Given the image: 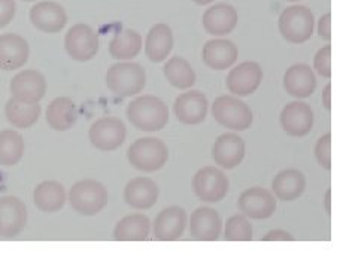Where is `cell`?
<instances>
[{
  "label": "cell",
  "instance_id": "6da1fadb",
  "mask_svg": "<svg viewBox=\"0 0 358 268\" xmlns=\"http://www.w3.org/2000/svg\"><path fill=\"white\" fill-rule=\"evenodd\" d=\"M127 118L141 131H160L169 122V109L159 97L141 96L129 103Z\"/></svg>",
  "mask_w": 358,
  "mask_h": 268
},
{
  "label": "cell",
  "instance_id": "7a4b0ae2",
  "mask_svg": "<svg viewBox=\"0 0 358 268\" xmlns=\"http://www.w3.org/2000/svg\"><path fill=\"white\" fill-rule=\"evenodd\" d=\"M127 160L136 170L154 173L166 165L169 160V149L162 139L142 137L130 144Z\"/></svg>",
  "mask_w": 358,
  "mask_h": 268
},
{
  "label": "cell",
  "instance_id": "3957f363",
  "mask_svg": "<svg viewBox=\"0 0 358 268\" xmlns=\"http://www.w3.org/2000/svg\"><path fill=\"white\" fill-rule=\"evenodd\" d=\"M106 87L120 97H131L143 91L147 85V73L138 63H117L112 64L105 76Z\"/></svg>",
  "mask_w": 358,
  "mask_h": 268
},
{
  "label": "cell",
  "instance_id": "277c9868",
  "mask_svg": "<svg viewBox=\"0 0 358 268\" xmlns=\"http://www.w3.org/2000/svg\"><path fill=\"white\" fill-rule=\"evenodd\" d=\"M106 188L94 181V179H84L76 182L69 193L71 207L84 216H96L108 204Z\"/></svg>",
  "mask_w": 358,
  "mask_h": 268
},
{
  "label": "cell",
  "instance_id": "5b68a950",
  "mask_svg": "<svg viewBox=\"0 0 358 268\" xmlns=\"http://www.w3.org/2000/svg\"><path fill=\"white\" fill-rule=\"evenodd\" d=\"M278 24L279 31L287 42L300 45L312 38L313 29H315V17L308 6L294 5L282 10Z\"/></svg>",
  "mask_w": 358,
  "mask_h": 268
},
{
  "label": "cell",
  "instance_id": "8992f818",
  "mask_svg": "<svg viewBox=\"0 0 358 268\" xmlns=\"http://www.w3.org/2000/svg\"><path fill=\"white\" fill-rule=\"evenodd\" d=\"M212 117L224 128L245 131L252 124L251 107L234 96H220L212 103Z\"/></svg>",
  "mask_w": 358,
  "mask_h": 268
},
{
  "label": "cell",
  "instance_id": "52a82bcc",
  "mask_svg": "<svg viewBox=\"0 0 358 268\" xmlns=\"http://www.w3.org/2000/svg\"><path fill=\"white\" fill-rule=\"evenodd\" d=\"M127 130L124 122L114 117H105L94 121L88 130V139L99 151L112 152L126 142Z\"/></svg>",
  "mask_w": 358,
  "mask_h": 268
},
{
  "label": "cell",
  "instance_id": "ba28073f",
  "mask_svg": "<svg viewBox=\"0 0 358 268\" xmlns=\"http://www.w3.org/2000/svg\"><path fill=\"white\" fill-rule=\"evenodd\" d=\"M99 36L88 24H75L64 36V48L75 61H90L99 52Z\"/></svg>",
  "mask_w": 358,
  "mask_h": 268
},
{
  "label": "cell",
  "instance_id": "9c48e42d",
  "mask_svg": "<svg viewBox=\"0 0 358 268\" xmlns=\"http://www.w3.org/2000/svg\"><path fill=\"white\" fill-rule=\"evenodd\" d=\"M229 179L217 167H203L193 179V191L200 201L218 203L229 193Z\"/></svg>",
  "mask_w": 358,
  "mask_h": 268
},
{
  "label": "cell",
  "instance_id": "30bf717a",
  "mask_svg": "<svg viewBox=\"0 0 358 268\" xmlns=\"http://www.w3.org/2000/svg\"><path fill=\"white\" fill-rule=\"evenodd\" d=\"M263 81V69L255 61H243L227 75V89L238 97L254 94Z\"/></svg>",
  "mask_w": 358,
  "mask_h": 268
},
{
  "label": "cell",
  "instance_id": "8fae6325",
  "mask_svg": "<svg viewBox=\"0 0 358 268\" xmlns=\"http://www.w3.org/2000/svg\"><path fill=\"white\" fill-rule=\"evenodd\" d=\"M27 225V207L18 197L0 198V237L14 239Z\"/></svg>",
  "mask_w": 358,
  "mask_h": 268
},
{
  "label": "cell",
  "instance_id": "7c38bea8",
  "mask_svg": "<svg viewBox=\"0 0 358 268\" xmlns=\"http://www.w3.org/2000/svg\"><path fill=\"white\" fill-rule=\"evenodd\" d=\"M238 207L242 211V215L251 219H267L271 218L276 210V200L275 197L264 188L254 186L239 195Z\"/></svg>",
  "mask_w": 358,
  "mask_h": 268
},
{
  "label": "cell",
  "instance_id": "4fadbf2b",
  "mask_svg": "<svg viewBox=\"0 0 358 268\" xmlns=\"http://www.w3.org/2000/svg\"><path fill=\"white\" fill-rule=\"evenodd\" d=\"M187 211L179 206H171L163 209L157 215L152 231L154 237L160 241H175L182 237L187 227Z\"/></svg>",
  "mask_w": 358,
  "mask_h": 268
},
{
  "label": "cell",
  "instance_id": "5bb4252c",
  "mask_svg": "<svg viewBox=\"0 0 358 268\" xmlns=\"http://www.w3.org/2000/svg\"><path fill=\"white\" fill-rule=\"evenodd\" d=\"M9 89L14 98L29 103H39L47 93V81L41 72L27 69L13 77Z\"/></svg>",
  "mask_w": 358,
  "mask_h": 268
},
{
  "label": "cell",
  "instance_id": "9a60e30c",
  "mask_svg": "<svg viewBox=\"0 0 358 268\" xmlns=\"http://www.w3.org/2000/svg\"><path fill=\"white\" fill-rule=\"evenodd\" d=\"M282 130L291 137H305L313 127V110L305 102H291L279 115Z\"/></svg>",
  "mask_w": 358,
  "mask_h": 268
},
{
  "label": "cell",
  "instance_id": "2e32d148",
  "mask_svg": "<svg viewBox=\"0 0 358 268\" xmlns=\"http://www.w3.org/2000/svg\"><path fill=\"white\" fill-rule=\"evenodd\" d=\"M208 98L200 91H188L178 96L173 103L175 117L185 126L201 124L208 117Z\"/></svg>",
  "mask_w": 358,
  "mask_h": 268
},
{
  "label": "cell",
  "instance_id": "e0dca14e",
  "mask_svg": "<svg viewBox=\"0 0 358 268\" xmlns=\"http://www.w3.org/2000/svg\"><path fill=\"white\" fill-rule=\"evenodd\" d=\"M245 158V142L234 133H224L212 144V160L226 170H233Z\"/></svg>",
  "mask_w": 358,
  "mask_h": 268
},
{
  "label": "cell",
  "instance_id": "ac0fdd59",
  "mask_svg": "<svg viewBox=\"0 0 358 268\" xmlns=\"http://www.w3.org/2000/svg\"><path fill=\"white\" fill-rule=\"evenodd\" d=\"M239 14L234 6L229 3H217L206 9L201 17V24L206 33L212 36H226L238 26Z\"/></svg>",
  "mask_w": 358,
  "mask_h": 268
},
{
  "label": "cell",
  "instance_id": "d6986e66",
  "mask_svg": "<svg viewBox=\"0 0 358 268\" xmlns=\"http://www.w3.org/2000/svg\"><path fill=\"white\" fill-rule=\"evenodd\" d=\"M30 21L38 30L54 35L67 24V14L60 3L39 2L30 9Z\"/></svg>",
  "mask_w": 358,
  "mask_h": 268
},
{
  "label": "cell",
  "instance_id": "ffe728a7",
  "mask_svg": "<svg viewBox=\"0 0 358 268\" xmlns=\"http://www.w3.org/2000/svg\"><path fill=\"white\" fill-rule=\"evenodd\" d=\"M29 55V43L22 36L15 33H5L0 36V69L2 70L21 69L27 63Z\"/></svg>",
  "mask_w": 358,
  "mask_h": 268
},
{
  "label": "cell",
  "instance_id": "44dd1931",
  "mask_svg": "<svg viewBox=\"0 0 358 268\" xmlns=\"http://www.w3.org/2000/svg\"><path fill=\"white\" fill-rule=\"evenodd\" d=\"M160 189L150 177H134L124 188V201L136 210H148L155 206Z\"/></svg>",
  "mask_w": 358,
  "mask_h": 268
},
{
  "label": "cell",
  "instance_id": "7402d4cb",
  "mask_svg": "<svg viewBox=\"0 0 358 268\" xmlns=\"http://www.w3.org/2000/svg\"><path fill=\"white\" fill-rule=\"evenodd\" d=\"M222 222L215 209L199 207L189 218V234L199 241L218 240L221 234Z\"/></svg>",
  "mask_w": 358,
  "mask_h": 268
},
{
  "label": "cell",
  "instance_id": "603a6c76",
  "mask_svg": "<svg viewBox=\"0 0 358 268\" xmlns=\"http://www.w3.org/2000/svg\"><path fill=\"white\" fill-rule=\"evenodd\" d=\"M239 50L234 42L229 39L208 40L201 51L203 63L214 70H226L236 63Z\"/></svg>",
  "mask_w": 358,
  "mask_h": 268
},
{
  "label": "cell",
  "instance_id": "cb8c5ba5",
  "mask_svg": "<svg viewBox=\"0 0 358 268\" xmlns=\"http://www.w3.org/2000/svg\"><path fill=\"white\" fill-rule=\"evenodd\" d=\"M285 91L296 98H306L313 94L317 88V77L310 66L299 63L291 66L284 75Z\"/></svg>",
  "mask_w": 358,
  "mask_h": 268
},
{
  "label": "cell",
  "instance_id": "d4e9b609",
  "mask_svg": "<svg viewBox=\"0 0 358 268\" xmlns=\"http://www.w3.org/2000/svg\"><path fill=\"white\" fill-rule=\"evenodd\" d=\"M173 48V33L172 29L159 22L151 27L147 39H145V54L154 63L164 61Z\"/></svg>",
  "mask_w": 358,
  "mask_h": 268
},
{
  "label": "cell",
  "instance_id": "484cf974",
  "mask_svg": "<svg viewBox=\"0 0 358 268\" xmlns=\"http://www.w3.org/2000/svg\"><path fill=\"white\" fill-rule=\"evenodd\" d=\"M305 188L306 179L303 173L296 169H287L279 172L272 182V191L275 193V197L282 201L297 200L305 193Z\"/></svg>",
  "mask_w": 358,
  "mask_h": 268
},
{
  "label": "cell",
  "instance_id": "4316f807",
  "mask_svg": "<svg viewBox=\"0 0 358 268\" xmlns=\"http://www.w3.org/2000/svg\"><path fill=\"white\" fill-rule=\"evenodd\" d=\"M78 119V109L69 97H57L48 105L47 124L55 131L71 130Z\"/></svg>",
  "mask_w": 358,
  "mask_h": 268
},
{
  "label": "cell",
  "instance_id": "83f0119b",
  "mask_svg": "<svg viewBox=\"0 0 358 268\" xmlns=\"http://www.w3.org/2000/svg\"><path fill=\"white\" fill-rule=\"evenodd\" d=\"M41 105L22 102L18 98H9L5 106V115L8 122L15 128H31L41 117Z\"/></svg>",
  "mask_w": 358,
  "mask_h": 268
},
{
  "label": "cell",
  "instance_id": "f1b7e54d",
  "mask_svg": "<svg viewBox=\"0 0 358 268\" xmlns=\"http://www.w3.org/2000/svg\"><path fill=\"white\" fill-rule=\"evenodd\" d=\"M33 201L41 211L54 214L62 210L66 203V189L57 181H45L35 188Z\"/></svg>",
  "mask_w": 358,
  "mask_h": 268
},
{
  "label": "cell",
  "instance_id": "f546056e",
  "mask_svg": "<svg viewBox=\"0 0 358 268\" xmlns=\"http://www.w3.org/2000/svg\"><path fill=\"white\" fill-rule=\"evenodd\" d=\"M151 231V221L141 214L124 216L117 222L114 239L117 241H142L147 240Z\"/></svg>",
  "mask_w": 358,
  "mask_h": 268
},
{
  "label": "cell",
  "instance_id": "4dcf8cb0",
  "mask_svg": "<svg viewBox=\"0 0 358 268\" xmlns=\"http://www.w3.org/2000/svg\"><path fill=\"white\" fill-rule=\"evenodd\" d=\"M142 50V36L136 30H122L109 42V54L115 60H131Z\"/></svg>",
  "mask_w": 358,
  "mask_h": 268
},
{
  "label": "cell",
  "instance_id": "1f68e13d",
  "mask_svg": "<svg viewBox=\"0 0 358 268\" xmlns=\"http://www.w3.org/2000/svg\"><path fill=\"white\" fill-rule=\"evenodd\" d=\"M166 80L178 89H188L196 84V72L185 59L172 57L163 67Z\"/></svg>",
  "mask_w": 358,
  "mask_h": 268
},
{
  "label": "cell",
  "instance_id": "d6a6232c",
  "mask_svg": "<svg viewBox=\"0 0 358 268\" xmlns=\"http://www.w3.org/2000/svg\"><path fill=\"white\" fill-rule=\"evenodd\" d=\"M24 140L15 130L0 131V165H15L24 155Z\"/></svg>",
  "mask_w": 358,
  "mask_h": 268
},
{
  "label": "cell",
  "instance_id": "836d02e7",
  "mask_svg": "<svg viewBox=\"0 0 358 268\" xmlns=\"http://www.w3.org/2000/svg\"><path fill=\"white\" fill-rule=\"evenodd\" d=\"M224 237L229 241H251L252 225L245 215H234L227 219Z\"/></svg>",
  "mask_w": 358,
  "mask_h": 268
},
{
  "label": "cell",
  "instance_id": "e575fe53",
  "mask_svg": "<svg viewBox=\"0 0 358 268\" xmlns=\"http://www.w3.org/2000/svg\"><path fill=\"white\" fill-rule=\"evenodd\" d=\"M313 69L317 70L318 75L322 77H327L330 80L331 77V47L330 45H326L313 57Z\"/></svg>",
  "mask_w": 358,
  "mask_h": 268
},
{
  "label": "cell",
  "instance_id": "d590c367",
  "mask_svg": "<svg viewBox=\"0 0 358 268\" xmlns=\"http://www.w3.org/2000/svg\"><path fill=\"white\" fill-rule=\"evenodd\" d=\"M317 161L324 169H331V134L327 133L318 139L315 144Z\"/></svg>",
  "mask_w": 358,
  "mask_h": 268
},
{
  "label": "cell",
  "instance_id": "8d00e7d4",
  "mask_svg": "<svg viewBox=\"0 0 358 268\" xmlns=\"http://www.w3.org/2000/svg\"><path fill=\"white\" fill-rule=\"evenodd\" d=\"M15 0H0V29L10 24V21L15 17Z\"/></svg>",
  "mask_w": 358,
  "mask_h": 268
},
{
  "label": "cell",
  "instance_id": "74e56055",
  "mask_svg": "<svg viewBox=\"0 0 358 268\" xmlns=\"http://www.w3.org/2000/svg\"><path fill=\"white\" fill-rule=\"evenodd\" d=\"M318 35L324 40H331V14H324L318 21Z\"/></svg>",
  "mask_w": 358,
  "mask_h": 268
},
{
  "label": "cell",
  "instance_id": "f35d334b",
  "mask_svg": "<svg viewBox=\"0 0 358 268\" xmlns=\"http://www.w3.org/2000/svg\"><path fill=\"white\" fill-rule=\"evenodd\" d=\"M276 240H281V241H293L294 237L291 236L289 232L282 231V230H273V231H268L266 236L263 237V241H276Z\"/></svg>",
  "mask_w": 358,
  "mask_h": 268
},
{
  "label": "cell",
  "instance_id": "ab89813d",
  "mask_svg": "<svg viewBox=\"0 0 358 268\" xmlns=\"http://www.w3.org/2000/svg\"><path fill=\"white\" fill-rule=\"evenodd\" d=\"M322 105L327 110L331 109V84H327L324 87V91H322Z\"/></svg>",
  "mask_w": 358,
  "mask_h": 268
},
{
  "label": "cell",
  "instance_id": "60d3db41",
  "mask_svg": "<svg viewBox=\"0 0 358 268\" xmlns=\"http://www.w3.org/2000/svg\"><path fill=\"white\" fill-rule=\"evenodd\" d=\"M331 191L330 189H327V193H326V211H327V215L330 216V214H331Z\"/></svg>",
  "mask_w": 358,
  "mask_h": 268
},
{
  "label": "cell",
  "instance_id": "b9f144b4",
  "mask_svg": "<svg viewBox=\"0 0 358 268\" xmlns=\"http://www.w3.org/2000/svg\"><path fill=\"white\" fill-rule=\"evenodd\" d=\"M193 2L196 5H200V6H205V5H209L212 2H215V0H193Z\"/></svg>",
  "mask_w": 358,
  "mask_h": 268
},
{
  "label": "cell",
  "instance_id": "7bdbcfd3",
  "mask_svg": "<svg viewBox=\"0 0 358 268\" xmlns=\"http://www.w3.org/2000/svg\"><path fill=\"white\" fill-rule=\"evenodd\" d=\"M22 2H36V0H22Z\"/></svg>",
  "mask_w": 358,
  "mask_h": 268
},
{
  "label": "cell",
  "instance_id": "ee69618b",
  "mask_svg": "<svg viewBox=\"0 0 358 268\" xmlns=\"http://www.w3.org/2000/svg\"><path fill=\"white\" fill-rule=\"evenodd\" d=\"M288 2H299V0H288Z\"/></svg>",
  "mask_w": 358,
  "mask_h": 268
}]
</instances>
